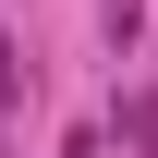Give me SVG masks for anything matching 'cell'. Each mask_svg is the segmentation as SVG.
I'll use <instances>...</instances> for the list:
<instances>
[{"instance_id": "4", "label": "cell", "mask_w": 158, "mask_h": 158, "mask_svg": "<svg viewBox=\"0 0 158 158\" xmlns=\"http://www.w3.org/2000/svg\"><path fill=\"white\" fill-rule=\"evenodd\" d=\"M61 158H110V134H73V146H61Z\"/></svg>"}, {"instance_id": "2", "label": "cell", "mask_w": 158, "mask_h": 158, "mask_svg": "<svg viewBox=\"0 0 158 158\" xmlns=\"http://www.w3.org/2000/svg\"><path fill=\"white\" fill-rule=\"evenodd\" d=\"M98 24H110V49H134V24H146V0H98Z\"/></svg>"}, {"instance_id": "3", "label": "cell", "mask_w": 158, "mask_h": 158, "mask_svg": "<svg viewBox=\"0 0 158 158\" xmlns=\"http://www.w3.org/2000/svg\"><path fill=\"white\" fill-rule=\"evenodd\" d=\"M12 98H24V49L0 37V122H12Z\"/></svg>"}, {"instance_id": "1", "label": "cell", "mask_w": 158, "mask_h": 158, "mask_svg": "<svg viewBox=\"0 0 158 158\" xmlns=\"http://www.w3.org/2000/svg\"><path fill=\"white\" fill-rule=\"evenodd\" d=\"M122 146H146V158H158V85H146V98H122Z\"/></svg>"}]
</instances>
